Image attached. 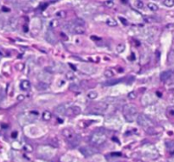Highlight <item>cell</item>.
Wrapping results in <instances>:
<instances>
[{
  "label": "cell",
  "instance_id": "obj_35",
  "mask_svg": "<svg viewBox=\"0 0 174 162\" xmlns=\"http://www.w3.org/2000/svg\"><path fill=\"white\" fill-rule=\"evenodd\" d=\"M167 113H168V115H172V116H174V109H173V108H170V109H168Z\"/></svg>",
  "mask_w": 174,
  "mask_h": 162
},
{
  "label": "cell",
  "instance_id": "obj_42",
  "mask_svg": "<svg viewBox=\"0 0 174 162\" xmlns=\"http://www.w3.org/2000/svg\"><path fill=\"white\" fill-rule=\"evenodd\" d=\"M69 65H70V66H71V68L73 69L74 70H76V68H75V66H74V65H72L71 64H69Z\"/></svg>",
  "mask_w": 174,
  "mask_h": 162
},
{
  "label": "cell",
  "instance_id": "obj_26",
  "mask_svg": "<svg viewBox=\"0 0 174 162\" xmlns=\"http://www.w3.org/2000/svg\"><path fill=\"white\" fill-rule=\"evenodd\" d=\"M104 74V77H107V78H112V77H114V72L111 70H106Z\"/></svg>",
  "mask_w": 174,
  "mask_h": 162
},
{
  "label": "cell",
  "instance_id": "obj_16",
  "mask_svg": "<svg viewBox=\"0 0 174 162\" xmlns=\"http://www.w3.org/2000/svg\"><path fill=\"white\" fill-rule=\"evenodd\" d=\"M106 25L108 26H111V27H115L117 26V22L116 20H115V19L113 18H108L107 20H106L105 21Z\"/></svg>",
  "mask_w": 174,
  "mask_h": 162
},
{
  "label": "cell",
  "instance_id": "obj_43",
  "mask_svg": "<svg viewBox=\"0 0 174 162\" xmlns=\"http://www.w3.org/2000/svg\"><path fill=\"white\" fill-rule=\"evenodd\" d=\"M3 10H4V11H9V9H6V8H4V7L3 8Z\"/></svg>",
  "mask_w": 174,
  "mask_h": 162
},
{
  "label": "cell",
  "instance_id": "obj_36",
  "mask_svg": "<svg viewBox=\"0 0 174 162\" xmlns=\"http://www.w3.org/2000/svg\"><path fill=\"white\" fill-rule=\"evenodd\" d=\"M119 19H120L121 21H122V23L124 24V25H127V20H126L125 18H123V17H119Z\"/></svg>",
  "mask_w": 174,
  "mask_h": 162
},
{
  "label": "cell",
  "instance_id": "obj_13",
  "mask_svg": "<svg viewBox=\"0 0 174 162\" xmlns=\"http://www.w3.org/2000/svg\"><path fill=\"white\" fill-rule=\"evenodd\" d=\"M37 90L45 91V90H47V89L49 88V83H46V82H37Z\"/></svg>",
  "mask_w": 174,
  "mask_h": 162
},
{
  "label": "cell",
  "instance_id": "obj_3",
  "mask_svg": "<svg viewBox=\"0 0 174 162\" xmlns=\"http://www.w3.org/2000/svg\"><path fill=\"white\" fill-rule=\"evenodd\" d=\"M62 133H63L64 137L66 138V140L68 141L69 144H70L72 146H77L79 144L81 140V137H79L77 134H76L73 131H71L70 129L65 128L62 131Z\"/></svg>",
  "mask_w": 174,
  "mask_h": 162
},
{
  "label": "cell",
  "instance_id": "obj_22",
  "mask_svg": "<svg viewBox=\"0 0 174 162\" xmlns=\"http://www.w3.org/2000/svg\"><path fill=\"white\" fill-rule=\"evenodd\" d=\"M163 4L166 7L171 8V7L174 6V0H164L163 1Z\"/></svg>",
  "mask_w": 174,
  "mask_h": 162
},
{
  "label": "cell",
  "instance_id": "obj_24",
  "mask_svg": "<svg viewBox=\"0 0 174 162\" xmlns=\"http://www.w3.org/2000/svg\"><path fill=\"white\" fill-rule=\"evenodd\" d=\"M56 16L60 19H64L66 17V12L64 10H60V11L56 12Z\"/></svg>",
  "mask_w": 174,
  "mask_h": 162
},
{
  "label": "cell",
  "instance_id": "obj_9",
  "mask_svg": "<svg viewBox=\"0 0 174 162\" xmlns=\"http://www.w3.org/2000/svg\"><path fill=\"white\" fill-rule=\"evenodd\" d=\"M54 111L58 115H65L66 114V108H65V104H60V105L56 106L55 109H54Z\"/></svg>",
  "mask_w": 174,
  "mask_h": 162
},
{
  "label": "cell",
  "instance_id": "obj_5",
  "mask_svg": "<svg viewBox=\"0 0 174 162\" xmlns=\"http://www.w3.org/2000/svg\"><path fill=\"white\" fill-rule=\"evenodd\" d=\"M108 108V104L104 102H101L97 104L95 106H94L93 108V112L94 113H97V114H101V113H104Z\"/></svg>",
  "mask_w": 174,
  "mask_h": 162
},
{
  "label": "cell",
  "instance_id": "obj_27",
  "mask_svg": "<svg viewBox=\"0 0 174 162\" xmlns=\"http://www.w3.org/2000/svg\"><path fill=\"white\" fill-rule=\"evenodd\" d=\"M116 50L118 53H122L125 50V45H124V44H119L116 47Z\"/></svg>",
  "mask_w": 174,
  "mask_h": 162
},
{
  "label": "cell",
  "instance_id": "obj_29",
  "mask_svg": "<svg viewBox=\"0 0 174 162\" xmlns=\"http://www.w3.org/2000/svg\"><path fill=\"white\" fill-rule=\"evenodd\" d=\"M127 97L132 100V99H135L136 98H137V94H136L135 92H131V93H129V94H127Z\"/></svg>",
  "mask_w": 174,
  "mask_h": 162
},
{
  "label": "cell",
  "instance_id": "obj_33",
  "mask_svg": "<svg viewBox=\"0 0 174 162\" xmlns=\"http://www.w3.org/2000/svg\"><path fill=\"white\" fill-rule=\"evenodd\" d=\"M136 7H137L138 9H141L144 8V3H143L142 1H140V0H138V1L136 2Z\"/></svg>",
  "mask_w": 174,
  "mask_h": 162
},
{
  "label": "cell",
  "instance_id": "obj_25",
  "mask_svg": "<svg viewBox=\"0 0 174 162\" xmlns=\"http://www.w3.org/2000/svg\"><path fill=\"white\" fill-rule=\"evenodd\" d=\"M74 24L83 26L85 25V20H82V19H81V18H77V19H76V20H74Z\"/></svg>",
  "mask_w": 174,
  "mask_h": 162
},
{
  "label": "cell",
  "instance_id": "obj_41",
  "mask_svg": "<svg viewBox=\"0 0 174 162\" xmlns=\"http://www.w3.org/2000/svg\"><path fill=\"white\" fill-rule=\"evenodd\" d=\"M91 38H92V39H97V41L100 40V38H99V37H95V36H92V37H91Z\"/></svg>",
  "mask_w": 174,
  "mask_h": 162
},
{
  "label": "cell",
  "instance_id": "obj_28",
  "mask_svg": "<svg viewBox=\"0 0 174 162\" xmlns=\"http://www.w3.org/2000/svg\"><path fill=\"white\" fill-rule=\"evenodd\" d=\"M70 89L72 91H78L79 90V87L77 84L76 83H71L70 85Z\"/></svg>",
  "mask_w": 174,
  "mask_h": 162
},
{
  "label": "cell",
  "instance_id": "obj_14",
  "mask_svg": "<svg viewBox=\"0 0 174 162\" xmlns=\"http://www.w3.org/2000/svg\"><path fill=\"white\" fill-rule=\"evenodd\" d=\"M42 117L44 120L49 121V120L52 119V113H51L50 111H49V110H45V111H44V113H43Z\"/></svg>",
  "mask_w": 174,
  "mask_h": 162
},
{
  "label": "cell",
  "instance_id": "obj_11",
  "mask_svg": "<svg viewBox=\"0 0 174 162\" xmlns=\"http://www.w3.org/2000/svg\"><path fill=\"white\" fill-rule=\"evenodd\" d=\"M20 89L23 91H28L31 88V83L28 80H23L21 81L20 84Z\"/></svg>",
  "mask_w": 174,
  "mask_h": 162
},
{
  "label": "cell",
  "instance_id": "obj_20",
  "mask_svg": "<svg viewBox=\"0 0 174 162\" xmlns=\"http://www.w3.org/2000/svg\"><path fill=\"white\" fill-rule=\"evenodd\" d=\"M65 78H66V80L71 81L75 78V74H74L72 71H68V72L65 73Z\"/></svg>",
  "mask_w": 174,
  "mask_h": 162
},
{
  "label": "cell",
  "instance_id": "obj_32",
  "mask_svg": "<svg viewBox=\"0 0 174 162\" xmlns=\"http://www.w3.org/2000/svg\"><path fill=\"white\" fill-rule=\"evenodd\" d=\"M24 150H25L26 152L31 153L32 151V147L31 145H29V144H26V145L24 146Z\"/></svg>",
  "mask_w": 174,
  "mask_h": 162
},
{
  "label": "cell",
  "instance_id": "obj_40",
  "mask_svg": "<svg viewBox=\"0 0 174 162\" xmlns=\"http://www.w3.org/2000/svg\"><path fill=\"white\" fill-rule=\"evenodd\" d=\"M11 137H14V138H15V137H17V132H14L13 133L11 134Z\"/></svg>",
  "mask_w": 174,
  "mask_h": 162
},
{
  "label": "cell",
  "instance_id": "obj_38",
  "mask_svg": "<svg viewBox=\"0 0 174 162\" xmlns=\"http://www.w3.org/2000/svg\"><path fill=\"white\" fill-rule=\"evenodd\" d=\"M3 97H4V93H3V90H0V101L3 100Z\"/></svg>",
  "mask_w": 174,
  "mask_h": 162
},
{
  "label": "cell",
  "instance_id": "obj_8",
  "mask_svg": "<svg viewBox=\"0 0 174 162\" xmlns=\"http://www.w3.org/2000/svg\"><path fill=\"white\" fill-rule=\"evenodd\" d=\"M70 32L74 34H77V35H81V34L85 33V28L82 26H78L73 24L71 25V29H70Z\"/></svg>",
  "mask_w": 174,
  "mask_h": 162
},
{
  "label": "cell",
  "instance_id": "obj_23",
  "mask_svg": "<svg viewBox=\"0 0 174 162\" xmlns=\"http://www.w3.org/2000/svg\"><path fill=\"white\" fill-rule=\"evenodd\" d=\"M166 146L169 151H174V142L173 141H169L166 143Z\"/></svg>",
  "mask_w": 174,
  "mask_h": 162
},
{
  "label": "cell",
  "instance_id": "obj_12",
  "mask_svg": "<svg viewBox=\"0 0 174 162\" xmlns=\"http://www.w3.org/2000/svg\"><path fill=\"white\" fill-rule=\"evenodd\" d=\"M173 75V71L172 70H166V71H164L161 74V80L163 81V82H166L167 81L168 79H170V77H172Z\"/></svg>",
  "mask_w": 174,
  "mask_h": 162
},
{
  "label": "cell",
  "instance_id": "obj_2",
  "mask_svg": "<svg viewBox=\"0 0 174 162\" xmlns=\"http://www.w3.org/2000/svg\"><path fill=\"white\" fill-rule=\"evenodd\" d=\"M107 135L104 130H98L94 132L90 137V143L94 146H100L106 142Z\"/></svg>",
  "mask_w": 174,
  "mask_h": 162
},
{
  "label": "cell",
  "instance_id": "obj_37",
  "mask_svg": "<svg viewBox=\"0 0 174 162\" xmlns=\"http://www.w3.org/2000/svg\"><path fill=\"white\" fill-rule=\"evenodd\" d=\"M17 66H18V70H22L24 69V64H22V63H20L19 65H17Z\"/></svg>",
  "mask_w": 174,
  "mask_h": 162
},
{
  "label": "cell",
  "instance_id": "obj_15",
  "mask_svg": "<svg viewBox=\"0 0 174 162\" xmlns=\"http://www.w3.org/2000/svg\"><path fill=\"white\" fill-rule=\"evenodd\" d=\"M81 69H82L84 72L88 74H92L96 71V70H94V68H93L92 66H89V65H82V68Z\"/></svg>",
  "mask_w": 174,
  "mask_h": 162
},
{
  "label": "cell",
  "instance_id": "obj_31",
  "mask_svg": "<svg viewBox=\"0 0 174 162\" xmlns=\"http://www.w3.org/2000/svg\"><path fill=\"white\" fill-rule=\"evenodd\" d=\"M104 5L108 8H112L114 6V2L111 1V0H107V1L104 3Z\"/></svg>",
  "mask_w": 174,
  "mask_h": 162
},
{
  "label": "cell",
  "instance_id": "obj_4",
  "mask_svg": "<svg viewBox=\"0 0 174 162\" xmlns=\"http://www.w3.org/2000/svg\"><path fill=\"white\" fill-rule=\"evenodd\" d=\"M137 122L140 127H142L143 128L146 129V128H150L151 126V122L147 117L144 115H138L137 116Z\"/></svg>",
  "mask_w": 174,
  "mask_h": 162
},
{
  "label": "cell",
  "instance_id": "obj_39",
  "mask_svg": "<svg viewBox=\"0 0 174 162\" xmlns=\"http://www.w3.org/2000/svg\"><path fill=\"white\" fill-rule=\"evenodd\" d=\"M24 99H25V97H24L23 95H19L18 97H17V100H19V101L24 100Z\"/></svg>",
  "mask_w": 174,
  "mask_h": 162
},
{
  "label": "cell",
  "instance_id": "obj_19",
  "mask_svg": "<svg viewBox=\"0 0 174 162\" xmlns=\"http://www.w3.org/2000/svg\"><path fill=\"white\" fill-rule=\"evenodd\" d=\"M147 7L151 10V11H157V10L159 9L158 5L156 4V3H149L147 4Z\"/></svg>",
  "mask_w": 174,
  "mask_h": 162
},
{
  "label": "cell",
  "instance_id": "obj_17",
  "mask_svg": "<svg viewBox=\"0 0 174 162\" xmlns=\"http://www.w3.org/2000/svg\"><path fill=\"white\" fill-rule=\"evenodd\" d=\"M167 61H168V64H170V65L174 64V49H172L169 52V54H168Z\"/></svg>",
  "mask_w": 174,
  "mask_h": 162
},
{
  "label": "cell",
  "instance_id": "obj_10",
  "mask_svg": "<svg viewBox=\"0 0 174 162\" xmlns=\"http://www.w3.org/2000/svg\"><path fill=\"white\" fill-rule=\"evenodd\" d=\"M68 111L70 112V115H80L81 112H82V109H81L80 106L74 105V106H72V107H70V109H69Z\"/></svg>",
  "mask_w": 174,
  "mask_h": 162
},
{
  "label": "cell",
  "instance_id": "obj_1",
  "mask_svg": "<svg viewBox=\"0 0 174 162\" xmlns=\"http://www.w3.org/2000/svg\"><path fill=\"white\" fill-rule=\"evenodd\" d=\"M122 112L126 120L128 122H133L134 119L138 116V109L132 104H125L122 109Z\"/></svg>",
  "mask_w": 174,
  "mask_h": 162
},
{
  "label": "cell",
  "instance_id": "obj_30",
  "mask_svg": "<svg viewBox=\"0 0 174 162\" xmlns=\"http://www.w3.org/2000/svg\"><path fill=\"white\" fill-rule=\"evenodd\" d=\"M9 25L11 27H14V28H15V26H16L17 25V20H15V19H10L9 20Z\"/></svg>",
  "mask_w": 174,
  "mask_h": 162
},
{
  "label": "cell",
  "instance_id": "obj_34",
  "mask_svg": "<svg viewBox=\"0 0 174 162\" xmlns=\"http://www.w3.org/2000/svg\"><path fill=\"white\" fill-rule=\"evenodd\" d=\"M121 80H115V81H112V82H111V81H109V82H107L105 83V85H108V86H111V85H115V84H117L118 82H120Z\"/></svg>",
  "mask_w": 174,
  "mask_h": 162
},
{
  "label": "cell",
  "instance_id": "obj_6",
  "mask_svg": "<svg viewBox=\"0 0 174 162\" xmlns=\"http://www.w3.org/2000/svg\"><path fill=\"white\" fill-rule=\"evenodd\" d=\"M45 39L50 44H54L57 42V38H56V36L54 32L51 30H48L45 33Z\"/></svg>",
  "mask_w": 174,
  "mask_h": 162
},
{
  "label": "cell",
  "instance_id": "obj_7",
  "mask_svg": "<svg viewBox=\"0 0 174 162\" xmlns=\"http://www.w3.org/2000/svg\"><path fill=\"white\" fill-rule=\"evenodd\" d=\"M79 152L84 155L85 157H89V156L93 155L94 153H96L97 151L94 150L92 148H89V147H81L79 149Z\"/></svg>",
  "mask_w": 174,
  "mask_h": 162
},
{
  "label": "cell",
  "instance_id": "obj_21",
  "mask_svg": "<svg viewBox=\"0 0 174 162\" xmlns=\"http://www.w3.org/2000/svg\"><path fill=\"white\" fill-rule=\"evenodd\" d=\"M59 26V20H52L49 22V27L51 29H54Z\"/></svg>",
  "mask_w": 174,
  "mask_h": 162
},
{
  "label": "cell",
  "instance_id": "obj_18",
  "mask_svg": "<svg viewBox=\"0 0 174 162\" xmlns=\"http://www.w3.org/2000/svg\"><path fill=\"white\" fill-rule=\"evenodd\" d=\"M87 96L88 99H93V100H94V99H96L98 98V93L95 92V91H90V92L87 93Z\"/></svg>",
  "mask_w": 174,
  "mask_h": 162
}]
</instances>
